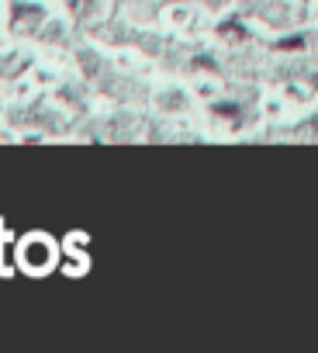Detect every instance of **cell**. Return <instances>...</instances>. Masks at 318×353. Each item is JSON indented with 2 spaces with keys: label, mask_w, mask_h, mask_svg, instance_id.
<instances>
[{
  "label": "cell",
  "mask_w": 318,
  "mask_h": 353,
  "mask_svg": "<svg viewBox=\"0 0 318 353\" xmlns=\"http://www.w3.org/2000/svg\"><path fill=\"white\" fill-rule=\"evenodd\" d=\"M18 256H21V267H25V270L42 274V270H49V267L56 263V246H52V239H45V236H28V239L21 243Z\"/></svg>",
  "instance_id": "6da1fadb"
}]
</instances>
